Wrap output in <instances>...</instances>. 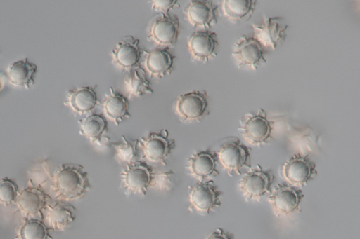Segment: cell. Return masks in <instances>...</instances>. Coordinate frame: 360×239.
Listing matches in <instances>:
<instances>
[{"label": "cell", "mask_w": 360, "mask_h": 239, "mask_svg": "<svg viewBox=\"0 0 360 239\" xmlns=\"http://www.w3.org/2000/svg\"><path fill=\"white\" fill-rule=\"evenodd\" d=\"M19 193L18 184L7 177L0 179V203L8 206L16 202Z\"/></svg>", "instance_id": "29"}, {"label": "cell", "mask_w": 360, "mask_h": 239, "mask_svg": "<svg viewBox=\"0 0 360 239\" xmlns=\"http://www.w3.org/2000/svg\"><path fill=\"white\" fill-rule=\"evenodd\" d=\"M139 40L126 36L120 41L112 51L113 63L122 71H130L141 59Z\"/></svg>", "instance_id": "16"}, {"label": "cell", "mask_w": 360, "mask_h": 239, "mask_svg": "<svg viewBox=\"0 0 360 239\" xmlns=\"http://www.w3.org/2000/svg\"><path fill=\"white\" fill-rule=\"evenodd\" d=\"M80 132L91 142H100L108 131V122L102 114H91L79 121Z\"/></svg>", "instance_id": "25"}, {"label": "cell", "mask_w": 360, "mask_h": 239, "mask_svg": "<svg viewBox=\"0 0 360 239\" xmlns=\"http://www.w3.org/2000/svg\"><path fill=\"white\" fill-rule=\"evenodd\" d=\"M282 176L290 185L304 186L312 180L317 172L316 164L307 156L295 154L281 168Z\"/></svg>", "instance_id": "7"}, {"label": "cell", "mask_w": 360, "mask_h": 239, "mask_svg": "<svg viewBox=\"0 0 360 239\" xmlns=\"http://www.w3.org/2000/svg\"><path fill=\"white\" fill-rule=\"evenodd\" d=\"M238 129L246 142L259 145L267 142L271 137L272 126L267 119L266 112L260 109L256 114L243 116Z\"/></svg>", "instance_id": "5"}, {"label": "cell", "mask_w": 360, "mask_h": 239, "mask_svg": "<svg viewBox=\"0 0 360 239\" xmlns=\"http://www.w3.org/2000/svg\"><path fill=\"white\" fill-rule=\"evenodd\" d=\"M46 221L48 226L55 231H64L76 218L75 207L63 200L49 203L46 205Z\"/></svg>", "instance_id": "18"}, {"label": "cell", "mask_w": 360, "mask_h": 239, "mask_svg": "<svg viewBox=\"0 0 360 239\" xmlns=\"http://www.w3.org/2000/svg\"><path fill=\"white\" fill-rule=\"evenodd\" d=\"M144 53L145 65L151 77L160 78L171 73L175 57L167 49L156 48Z\"/></svg>", "instance_id": "20"}, {"label": "cell", "mask_w": 360, "mask_h": 239, "mask_svg": "<svg viewBox=\"0 0 360 239\" xmlns=\"http://www.w3.org/2000/svg\"><path fill=\"white\" fill-rule=\"evenodd\" d=\"M255 0H225L223 2L224 15L233 22L248 20L255 12Z\"/></svg>", "instance_id": "24"}, {"label": "cell", "mask_w": 360, "mask_h": 239, "mask_svg": "<svg viewBox=\"0 0 360 239\" xmlns=\"http://www.w3.org/2000/svg\"><path fill=\"white\" fill-rule=\"evenodd\" d=\"M37 66L27 58L11 63L6 72L8 81L13 86L30 88L35 81Z\"/></svg>", "instance_id": "21"}, {"label": "cell", "mask_w": 360, "mask_h": 239, "mask_svg": "<svg viewBox=\"0 0 360 239\" xmlns=\"http://www.w3.org/2000/svg\"><path fill=\"white\" fill-rule=\"evenodd\" d=\"M124 83L129 96L141 97L146 93L152 94L151 83L146 77V71L141 67L134 69L125 77Z\"/></svg>", "instance_id": "27"}, {"label": "cell", "mask_w": 360, "mask_h": 239, "mask_svg": "<svg viewBox=\"0 0 360 239\" xmlns=\"http://www.w3.org/2000/svg\"><path fill=\"white\" fill-rule=\"evenodd\" d=\"M152 2V8L155 11L163 14H168L169 11L175 7L179 8V2L176 0H155Z\"/></svg>", "instance_id": "31"}, {"label": "cell", "mask_w": 360, "mask_h": 239, "mask_svg": "<svg viewBox=\"0 0 360 239\" xmlns=\"http://www.w3.org/2000/svg\"><path fill=\"white\" fill-rule=\"evenodd\" d=\"M138 139H128L124 135L122 136V142L113 143L112 146L115 150V157L120 162L127 164L136 161L138 156Z\"/></svg>", "instance_id": "28"}, {"label": "cell", "mask_w": 360, "mask_h": 239, "mask_svg": "<svg viewBox=\"0 0 360 239\" xmlns=\"http://www.w3.org/2000/svg\"><path fill=\"white\" fill-rule=\"evenodd\" d=\"M153 171L146 162L134 161L127 164L122 172V188L127 193L146 194L153 179Z\"/></svg>", "instance_id": "6"}, {"label": "cell", "mask_w": 360, "mask_h": 239, "mask_svg": "<svg viewBox=\"0 0 360 239\" xmlns=\"http://www.w3.org/2000/svg\"><path fill=\"white\" fill-rule=\"evenodd\" d=\"M216 153L217 160L229 176L245 174L251 168L249 149L237 138H229Z\"/></svg>", "instance_id": "2"}, {"label": "cell", "mask_w": 360, "mask_h": 239, "mask_svg": "<svg viewBox=\"0 0 360 239\" xmlns=\"http://www.w3.org/2000/svg\"><path fill=\"white\" fill-rule=\"evenodd\" d=\"M207 106L206 93L195 90L178 97L176 110L184 120L196 121L205 114Z\"/></svg>", "instance_id": "15"}, {"label": "cell", "mask_w": 360, "mask_h": 239, "mask_svg": "<svg viewBox=\"0 0 360 239\" xmlns=\"http://www.w3.org/2000/svg\"><path fill=\"white\" fill-rule=\"evenodd\" d=\"M252 27L254 31L253 37L263 47L276 49L285 41L288 25L284 22L282 18L276 17L264 20L261 25L252 24Z\"/></svg>", "instance_id": "10"}, {"label": "cell", "mask_w": 360, "mask_h": 239, "mask_svg": "<svg viewBox=\"0 0 360 239\" xmlns=\"http://www.w3.org/2000/svg\"><path fill=\"white\" fill-rule=\"evenodd\" d=\"M206 239H235L233 233L217 228Z\"/></svg>", "instance_id": "32"}, {"label": "cell", "mask_w": 360, "mask_h": 239, "mask_svg": "<svg viewBox=\"0 0 360 239\" xmlns=\"http://www.w3.org/2000/svg\"><path fill=\"white\" fill-rule=\"evenodd\" d=\"M223 194L212 180L200 182L191 187L189 202L191 207L200 214H208L221 205L219 197Z\"/></svg>", "instance_id": "9"}, {"label": "cell", "mask_w": 360, "mask_h": 239, "mask_svg": "<svg viewBox=\"0 0 360 239\" xmlns=\"http://www.w3.org/2000/svg\"><path fill=\"white\" fill-rule=\"evenodd\" d=\"M185 13L193 27L210 29L218 20V6L210 0H192L186 8Z\"/></svg>", "instance_id": "14"}, {"label": "cell", "mask_w": 360, "mask_h": 239, "mask_svg": "<svg viewBox=\"0 0 360 239\" xmlns=\"http://www.w3.org/2000/svg\"><path fill=\"white\" fill-rule=\"evenodd\" d=\"M167 130L151 132L147 137H141L139 146L143 156L148 161L166 164V160L175 147L174 139H169Z\"/></svg>", "instance_id": "8"}, {"label": "cell", "mask_w": 360, "mask_h": 239, "mask_svg": "<svg viewBox=\"0 0 360 239\" xmlns=\"http://www.w3.org/2000/svg\"><path fill=\"white\" fill-rule=\"evenodd\" d=\"M51 187L57 200L71 201L82 198L91 185L83 166L64 163L55 170Z\"/></svg>", "instance_id": "1"}, {"label": "cell", "mask_w": 360, "mask_h": 239, "mask_svg": "<svg viewBox=\"0 0 360 239\" xmlns=\"http://www.w3.org/2000/svg\"><path fill=\"white\" fill-rule=\"evenodd\" d=\"M233 56L238 62V67L249 66L257 69L259 64L266 63L264 47L253 36H242L235 43Z\"/></svg>", "instance_id": "12"}, {"label": "cell", "mask_w": 360, "mask_h": 239, "mask_svg": "<svg viewBox=\"0 0 360 239\" xmlns=\"http://www.w3.org/2000/svg\"><path fill=\"white\" fill-rule=\"evenodd\" d=\"M217 156L216 152L202 151L193 154L188 160L191 173L200 182L219 175L216 168Z\"/></svg>", "instance_id": "19"}, {"label": "cell", "mask_w": 360, "mask_h": 239, "mask_svg": "<svg viewBox=\"0 0 360 239\" xmlns=\"http://www.w3.org/2000/svg\"><path fill=\"white\" fill-rule=\"evenodd\" d=\"M68 104L78 114L91 111L98 104L97 94L91 86H84L68 92Z\"/></svg>", "instance_id": "23"}, {"label": "cell", "mask_w": 360, "mask_h": 239, "mask_svg": "<svg viewBox=\"0 0 360 239\" xmlns=\"http://www.w3.org/2000/svg\"><path fill=\"white\" fill-rule=\"evenodd\" d=\"M174 179L175 175L172 170L154 173L150 186H156L159 189L169 191L174 186Z\"/></svg>", "instance_id": "30"}, {"label": "cell", "mask_w": 360, "mask_h": 239, "mask_svg": "<svg viewBox=\"0 0 360 239\" xmlns=\"http://www.w3.org/2000/svg\"><path fill=\"white\" fill-rule=\"evenodd\" d=\"M304 197L302 190L296 186L278 184L268 196V200L278 217H289L300 209Z\"/></svg>", "instance_id": "4"}, {"label": "cell", "mask_w": 360, "mask_h": 239, "mask_svg": "<svg viewBox=\"0 0 360 239\" xmlns=\"http://www.w3.org/2000/svg\"><path fill=\"white\" fill-rule=\"evenodd\" d=\"M179 34V21L176 16L161 13L150 29L148 39L159 46H174Z\"/></svg>", "instance_id": "13"}, {"label": "cell", "mask_w": 360, "mask_h": 239, "mask_svg": "<svg viewBox=\"0 0 360 239\" xmlns=\"http://www.w3.org/2000/svg\"><path fill=\"white\" fill-rule=\"evenodd\" d=\"M188 46L193 59L207 62L217 55V34L208 30L196 31L190 36Z\"/></svg>", "instance_id": "17"}, {"label": "cell", "mask_w": 360, "mask_h": 239, "mask_svg": "<svg viewBox=\"0 0 360 239\" xmlns=\"http://www.w3.org/2000/svg\"><path fill=\"white\" fill-rule=\"evenodd\" d=\"M50 228L41 219H25L18 229V239H52Z\"/></svg>", "instance_id": "26"}, {"label": "cell", "mask_w": 360, "mask_h": 239, "mask_svg": "<svg viewBox=\"0 0 360 239\" xmlns=\"http://www.w3.org/2000/svg\"><path fill=\"white\" fill-rule=\"evenodd\" d=\"M7 80L6 74L0 71V93L4 88Z\"/></svg>", "instance_id": "33"}, {"label": "cell", "mask_w": 360, "mask_h": 239, "mask_svg": "<svg viewBox=\"0 0 360 239\" xmlns=\"http://www.w3.org/2000/svg\"><path fill=\"white\" fill-rule=\"evenodd\" d=\"M102 104L105 115L117 125L124 118L130 117L128 98L114 90L112 87H110V93L106 95Z\"/></svg>", "instance_id": "22"}, {"label": "cell", "mask_w": 360, "mask_h": 239, "mask_svg": "<svg viewBox=\"0 0 360 239\" xmlns=\"http://www.w3.org/2000/svg\"><path fill=\"white\" fill-rule=\"evenodd\" d=\"M275 176L271 169L263 170L260 165L250 169L240 179L239 189L247 200H257L270 193Z\"/></svg>", "instance_id": "3"}, {"label": "cell", "mask_w": 360, "mask_h": 239, "mask_svg": "<svg viewBox=\"0 0 360 239\" xmlns=\"http://www.w3.org/2000/svg\"><path fill=\"white\" fill-rule=\"evenodd\" d=\"M51 200V197L42 189L30 186L19 192L15 203L25 219L34 217L42 219V210Z\"/></svg>", "instance_id": "11"}]
</instances>
